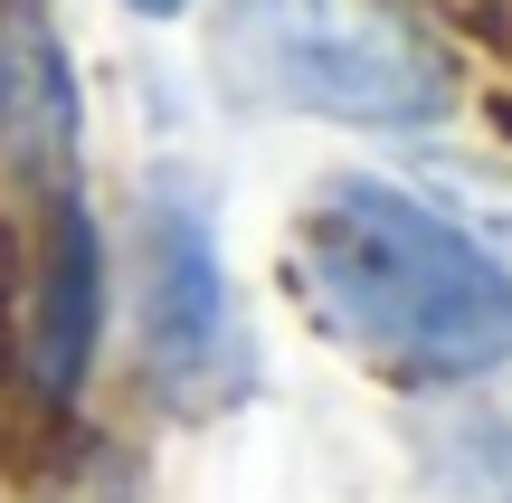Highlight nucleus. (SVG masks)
<instances>
[{
	"mask_svg": "<svg viewBox=\"0 0 512 503\" xmlns=\"http://www.w3.org/2000/svg\"><path fill=\"white\" fill-rule=\"evenodd\" d=\"M294 295L342 352L399 390H446L512 361V266L446 209L389 181H323L294 219Z\"/></svg>",
	"mask_w": 512,
	"mask_h": 503,
	"instance_id": "f257e3e1",
	"label": "nucleus"
},
{
	"mask_svg": "<svg viewBox=\"0 0 512 503\" xmlns=\"http://www.w3.org/2000/svg\"><path fill=\"white\" fill-rule=\"evenodd\" d=\"M209 76L228 105L418 133L456 105V57L389 0H228L209 19Z\"/></svg>",
	"mask_w": 512,
	"mask_h": 503,
	"instance_id": "f03ea898",
	"label": "nucleus"
},
{
	"mask_svg": "<svg viewBox=\"0 0 512 503\" xmlns=\"http://www.w3.org/2000/svg\"><path fill=\"white\" fill-rule=\"evenodd\" d=\"M133 342L152 390L181 418H228L256 390V352L228 314V266L209 238V200L181 181H152L133 209Z\"/></svg>",
	"mask_w": 512,
	"mask_h": 503,
	"instance_id": "7ed1b4c3",
	"label": "nucleus"
},
{
	"mask_svg": "<svg viewBox=\"0 0 512 503\" xmlns=\"http://www.w3.org/2000/svg\"><path fill=\"white\" fill-rule=\"evenodd\" d=\"M95 323H105V238H95L86 200H57L48 257H38V314H29V380L38 399H67L95 361Z\"/></svg>",
	"mask_w": 512,
	"mask_h": 503,
	"instance_id": "20e7f679",
	"label": "nucleus"
},
{
	"mask_svg": "<svg viewBox=\"0 0 512 503\" xmlns=\"http://www.w3.org/2000/svg\"><path fill=\"white\" fill-rule=\"evenodd\" d=\"M408 456H418V485L446 503H512V390L418 409L408 418Z\"/></svg>",
	"mask_w": 512,
	"mask_h": 503,
	"instance_id": "39448f33",
	"label": "nucleus"
},
{
	"mask_svg": "<svg viewBox=\"0 0 512 503\" xmlns=\"http://www.w3.org/2000/svg\"><path fill=\"white\" fill-rule=\"evenodd\" d=\"M48 503H133V475H124V456L86 447L76 466H57V494Z\"/></svg>",
	"mask_w": 512,
	"mask_h": 503,
	"instance_id": "423d86ee",
	"label": "nucleus"
},
{
	"mask_svg": "<svg viewBox=\"0 0 512 503\" xmlns=\"http://www.w3.org/2000/svg\"><path fill=\"white\" fill-rule=\"evenodd\" d=\"M133 10H143V19H181L190 0H133Z\"/></svg>",
	"mask_w": 512,
	"mask_h": 503,
	"instance_id": "0eeeda50",
	"label": "nucleus"
}]
</instances>
